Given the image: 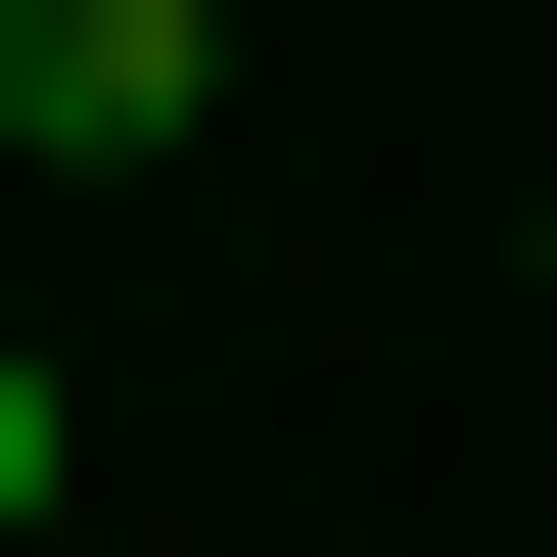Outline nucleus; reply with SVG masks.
Returning <instances> with one entry per match:
<instances>
[{
  "instance_id": "1",
  "label": "nucleus",
  "mask_w": 557,
  "mask_h": 557,
  "mask_svg": "<svg viewBox=\"0 0 557 557\" xmlns=\"http://www.w3.org/2000/svg\"><path fill=\"white\" fill-rule=\"evenodd\" d=\"M186 94H233V0H0V186H139Z\"/></svg>"
},
{
  "instance_id": "2",
  "label": "nucleus",
  "mask_w": 557,
  "mask_h": 557,
  "mask_svg": "<svg viewBox=\"0 0 557 557\" xmlns=\"http://www.w3.org/2000/svg\"><path fill=\"white\" fill-rule=\"evenodd\" d=\"M47 511H94V418H47V325H0V557H47Z\"/></svg>"
}]
</instances>
